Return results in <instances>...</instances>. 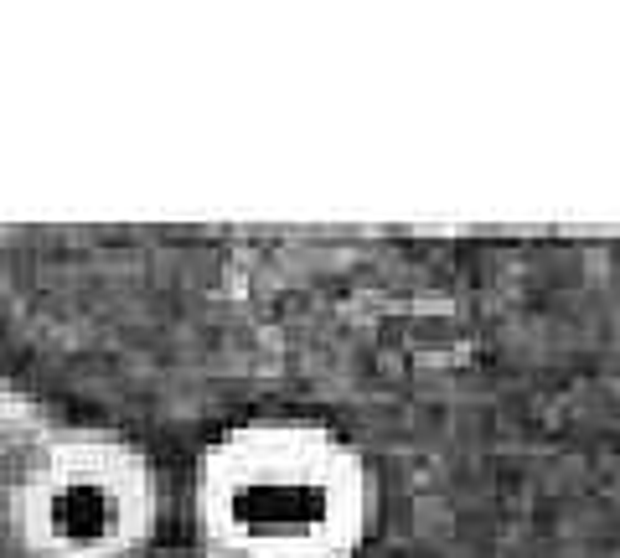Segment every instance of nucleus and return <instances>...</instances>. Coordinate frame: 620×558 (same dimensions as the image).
I'll use <instances>...</instances> for the list:
<instances>
[{"label": "nucleus", "instance_id": "obj_1", "mask_svg": "<svg viewBox=\"0 0 620 558\" xmlns=\"http://www.w3.org/2000/svg\"><path fill=\"white\" fill-rule=\"evenodd\" d=\"M378 486L367 460L316 419H248L192 465V548L202 558H357Z\"/></svg>", "mask_w": 620, "mask_h": 558}, {"label": "nucleus", "instance_id": "obj_2", "mask_svg": "<svg viewBox=\"0 0 620 558\" xmlns=\"http://www.w3.org/2000/svg\"><path fill=\"white\" fill-rule=\"evenodd\" d=\"M166 486L145 445L31 403L0 440V558H155Z\"/></svg>", "mask_w": 620, "mask_h": 558}, {"label": "nucleus", "instance_id": "obj_3", "mask_svg": "<svg viewBox=\"0 0 620 558\" xmlns=\"http://www.w3.org/2000/svg\"><path fill=\"white\" fill-rule=\"evenodd\" d=\"M31 403H37V393L21 388L11 372H0V440H6V434L21 424V414L31 409Z\"/></svg>", "mask_w": 620, "mask_h": 558}, {"label": "nucleus", "instance_id": "obj_4", "mask_svg": "<svg viewBox=\"0 0 620 558\" xmlns=\"http://www.w3.org/2000/svg\"><path fill=\"white\" fill-rule=\"evenodd\" d=\"M155 558H202L197 548H166V553H155Z\"/></svg>", "mask_w": 620, "mask_h": 558}]
</instances>
